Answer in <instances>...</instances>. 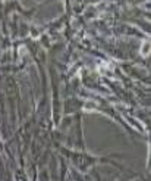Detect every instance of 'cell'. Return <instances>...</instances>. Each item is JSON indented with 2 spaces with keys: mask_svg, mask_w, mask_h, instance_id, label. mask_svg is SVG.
<instances>
[{
  "mask_svg": "<svg viewBox=\"0 0 151 181\" xmlns=\"http://www.w3.org/2000/svg\"><path fill=\"white\" fill-rule=\"evenodd\" d=\"M148 52H150V44H148V43H144V47H142V50H141V53H142V55L145 56V55H147Z\"/></svg>",
  "mask_w": 151,
  "mask_h": 181,
  "instance_id": "cell-1",
  "label": "cell"
}]
</instances>
